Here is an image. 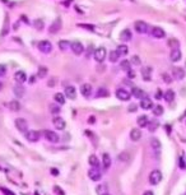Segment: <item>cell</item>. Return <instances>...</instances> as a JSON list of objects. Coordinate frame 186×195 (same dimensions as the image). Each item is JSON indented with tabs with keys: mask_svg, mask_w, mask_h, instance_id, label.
I'll return each mask as SVG.
<instances>
[{
	"mask_svg": "<svg viewBox=\"0 0 186 195\" xmlns=\"http://www.w3.org/2000/svg\"><path fill=\"white\" fill-rule=\"evenodd\" d=\"M161 180H162V172L159 170H153L149 173V182L152 185H158Z\"/></svg>",
	"mask_w": 186,
	"mask_h": 195,
	"instance_id": "1",
	"label": "cell"
},
{
	"mask_svg": "<svg viewBox=\"0 0 186 195\" xmlns=\"http://www.w3.org/2000/svg\"><path fill=\"white\" fill-rule=\"evenodd\" d=\"M134 28H135V31L138 33H140V35H144V33L149 31V26H148L144 20H137V22L134 23Z\"/></svg>",
	"mask_w": 186,
	"mask_h": 195,
	"instance_id": "2",
	"label": "cell"
},
{
	"mask_svg": "<svg viewBox=\"0 0 186 195\" xmlns=\"http://www.w3.org/2000/svg\"><path fill=\"white\" fill-rule=\"evenodd\" d=\"M39 50L41 52H44V54H50L52 51V44L50 41H46V40H44V41H40L39 42Z\"/></svg>",
	"mask_w": 186,
	"mask_h": 195,
	"instance_id": "3",
	"label": "cell"
},
{
	"mask_svg": "<svg viewBox=\"0 0 186 195\" xmlns=\"http://www.w3.org/2000/svg\"><path fill=\"white\" fill-rule=\"evenodd\" d=\"M93 56H94V60L97 63H102L105 59H106V49H105V47L96 49L94 52H93Z\"/></svg>",
	"mask_w": 186,
	"mask_h": 195,
	"instance_id": "4",
	"label": "cell"
},
{
	"mask_svg": "<svg viewBox=\"0 0 186 195\" xmlns=\"http://www.w3.org/2000/svg\"><path fill=\"white\" fill-rule=\"evenodd\" d=\"M41 138V133L37 130H28L26 133V139L31 143H36L39 142V139Z\"/></svg>",
	"mask_w": 186,
	"mask_h": 195,
	"instance_id": "5",
	"label": "cell"
},
{
	"mask_svg": "<svg viewBox=\"0 0 186 195\" xmlns=\"http://www.w3.org/2000/svg\"><path fill=\"white\" fill-rule=\"evenodd\" d=\"M88 176L92 181H100L102 179V173L98 170V167H92L89 171H88Z\"/></svg>",
	"mask_w": 186,
	"mask_h": 195,
	"instance_id": "6",
	"label": "cell"
},
{
	"mask_svg": "<svg viewBox=\"0 0 186 195\" xmlns=\"http://www.w3.org/2000/svg\"><path fill=\"white\" fill-rule=\"evenodd\" d=\"M15 126H17V129H18L20 133L26 134L28 131V122L24 120V119H22V117H19V119H17V120H15Z\"/></svg>",
	"mask_w": 186,
	"mask_h": 195,
	"instance_id": "7",
	"label": "cell"
},
{
	"mask_svg": "<svg viewBox=\"0 0 186 195\" xmlns=\"http://www.w3.org/2000/svg\"><path fill=\"white\" fill-rule=\"evenodd\" d=\"M70 50H71V51H73L75 55H82V54L84 52V46H83L82 42L74 41V42H71Z\"/></svg>",
	"mask_w": 186,
	"mask_h": 195,
	"instance_id": "8",
	"label": "cell"
},
{
	"mask_svg": "<svg viewBox=\"0 0 186 195\" xmlns=\"http://www.w3.org/2000/svg\"><path fill=\"white\" fill-rule=\"evenodd\" d=\"M44 135H45V139L50 143H57L59 142V135L55 133V131H51V130H45L44 131Z\"/></svg>",
	"mask_w": 186,
	"mask_h": 195,
	"instance_id": "9",
	"label": "cell"
},
{
	"mask_svg": "<svg viewBox=\"0 0 186 195\" xmlns=\"http://www.w3.org/2000/svg\"><path fill=\"white\" fill-rule=\"evenodd\" d=\"M130 93L124 89V88H119V89L116 91V98H119L120 101H129L130 100Z\"/></svg>",
	"mask_w": 186,
	"mask_h": 195,
	"instance_id": "10",
	"label": "cell"
},
{
	"mask_svg": "<svg viewBox=\"0 0 186 195\" xmlns=\"http://www.w3.org/2000/svg\"><path fill=\"white\" fill-rule=\"evenodd\" d=\"M92 86L89 83H84L82 84V87H80V93L83 95V97H86V98H89V97L92 96Z\"/></svg>",
	"mask_w": 186,
	"mask_h": 195,
	"instance_id": "11",
	"label": "cell"
},
{
	"mask_svg": "<svg viewBox=\"0 0 186 195\" xmlns=\"http://www.w3.org/2000/svg\"><path fill=\"white\" fill-rule=\"evenodd\" d=\"M172 75H173V78L175 79H179V80H182L185 78V70L182 69V68H180V66H176V68H173L172 69Z\"/></svg>",
	"mask_w": 186,
	"mask_h": 195,
	"instance_id": "12",
	"label": "cell"
},
{
	"mask_svg": "<svg viewBox=\"0 0 186 195\" xmlns=\"http://www.w3.org/2000/svg\"><path fill=\"white\" fill-rule=\"evenodd\" d=\"M52 124H54L55 128L59 129V130H64V129H65V126H66L65 121H64V119L60 117V116H55V117L52 119Z\"/></svg>",
	"mask_w": 186,
	"mask_h": 195,
	"instance_id": "13",
	"label": "cell"
},
{
	"mask_svg": "<svg viewBox=\"0 0 186 195\" xmlns=\"http://www.w3.org/2000/svg\"><path fill=\"white\" fill-rule=\"evenodd\" d=\"M150 35L153 36L154 39H164V37H166V32L161 27H153L150 31Z\"/></svg>",
	"mask_w": 186,
	"mask_h": 195,
	"instance_id": "14",
	"label": "cell"
},
{
	"mask_svg": "<svg viewBox=\"0 0 186 195\" xmlns=\"http://www.w3.org/2000/svg\"><path fill=\"white\" fill-rule=\"evenodd\" d=\"M65 97L66 98H70V100H75L77 98V89H75L74 86H68L65 88Z\"/></svg>",
	"mask_w": 186,
	"mask_h": 195,
	"instance_id": "15",
	"label": "cell"
},
{
	"mask_svg": "<svg viewBox=\"0 0 186 195\" xmlns=\"http://www.w3.org/2000/svg\"><path fill=\"white\" fill-rule=\"evenodd\" d=\"M60 28H61V19L60 18H56L52 22V24L50 26V28H49V32L50 33H56V32H59L60 31Z\"/></svg>",
	"mask_w": 186,
	"mask_h": 195,
	"instance_id": "16",
	"label": "cell"
},
{
	"mask_svg": "<svg viewBox=\"0 0 186 195\" xmlns=\"http://www.w3.org/2000/svg\"><path fill=\"white\" fill-rule=\"evenodd\" d=\"M181 57H182V54H181L180 49H173V50H171V54H170V59H171V61L177 63V61H180V60H181Z\"/></svg>",
	"mask_w": 186,
	"mask_h": 195,
	"instance_id": "17",
	"label": "cell"
},
{
	"mask_svg": "<svg viewBox=\"0 0 186 195\" xmlns=\"http://www.w3.org/2000/svg\"><path fill=\"white\" fill-rule=\"evenodd\" d=\"M140 107L143 110H150V108H153V102H152L150 98L144 97V98L140 100Z\"/></svg>",
	"mask_w": 186,
	"mask_h": 195,
	"instance_id": "18",
	"label": "cell"
},
{
	"mask_svg": "<svg viewBox=\"0 0 186 195\" xmlns=\"http://www.w3.org/2000/svg\"><path fill=\"white\" fill-rule=\"evenodd\" d=\"M14 78H15V80H17V83L22 84V83H24V82L27 80V74L24 73V71L19 70V71H17V73L14 74Z\"/></svg>",
	"mask_w": 186,
	"mask_h": 195,
	"instance_id": "19",
	"label": "cell"
},
{
	"mask_svg": "<svg viewBox=\"0 0 186 195\" xmlns=\"http://www.w3.org/2000/svg\"><path fill=\"white\" fill-rule=\"evenodd\" d=\"M132 37H133V35H132V31L130 29H124L121 33H120V39H121V41H124V42H129L130 40H132Z\"/></svg>",
	"mask_w": 186,
	"mask_h": 195,
	"instance_id": "20",
	"label": "cell"
},
{
	"mask_svg": "<svg viewBox=\"0 0 186 195\" xmlns=\"http://www.w3.org/2000/svg\"><path fill=\"white\" fill-rule=\"evenodd\" d=\"M132 95L135 97V98H144L145 97V93H144V91L142 89V88H138V87H134L133 89H132Z\"/></svg>",
	"mask_w": 186,
	"mask_h": 195,
	"instance_id": "21",
	"label": "cell"
},
{
	"mask_svg": "<svg viewBox=\"0 0 186 195\" xmlns=\"http://www.w3.org/2000/svg\"><path fill=\"white\" fill-rule=\"evenodd\" d=\"M150 146H152V149H153L155 153H159V152H161V148H162V146H161V142L158 140L157 138H152Z\"/></svg>",
	"mask_w": 186,
	"mask_h": 195,
	"instance_id": "22",
	"label": "cell"
},
{
	"mask_svg": "<svg viewBox=\"0 0 186 195\" xmlns=\"http://www.w3.org/2000/svg\"><path fill=\"white\" fill-rule=\"evenodd\" d=\"M140 138H142L140 129H133L132 131H130V139H132L133 142H138Z\"/></svg>",
	"mask_w": 186,
	"mask_h": 195,
	"instance_id": "23",
	"label": "cell"
},
{
	"mask_svg": "<svg viewBox=\"0 0 186 195\" xmlns=\"http://www.w3.org/2000/svg\"><path fill=\"white\" fill-rule=\"evenodd\" d=\"M54 100H55V102H56L57 105H64L65 103V95L64 93H60V92H57V93H55V96H54Z\"/></svg>",
	"mask_w": 186,
	"mask_h": 195,
	"instance_id": "24",
	"label": "cell"
},
{
	"mask_svg": "<svg viewBox=\"0 0 186 195\" xmlns=\"http://www.w3.org/2000/svg\"><path fill=\"white\" fill-rule=\"evenodd\" d=\"M142 75L143 78H144V80H150L152 78V68L150 66H145L142 69Z\"/></svg>",
	"mask_w": 186,
	"mask_h": 195,
	"instance_id": "25",
	"label": "cell"
},
{
	"mask_svg": "<svg viewBox=\"0 0 186 195\" xmlns=\"http://www.w3.org/2000/svg\"><path fill=\"white\" fill-rule=\"evenodd\" d=\"M108 95H110V93H108V91L106 89V88L101 87L96 92V98H105V97H107Z\"/></svg>",
	"mask_w": 186,
	"mask_h": 195,
	"instance_id": "26",
	"label": "cell"
},
{
	"mask_svg": "<svg viewBox=\"0 0 186 195\" xmlns=\"http://www.w3.org/2000/svg\"><path fill=\"white\" fill-rule=\"evenodd\" d=\"M57 46H59V49H60L61 51H66V50H69V49H70L71 44H70L69 41L61 40V41H59V42H57Z\"/></svg>",
	"mask_w": 186,
	"mask_h": 195,
	"instance_id": "27",
	"label": "cell"
},
{
	"mask_svg": "<svg viewBox=\"0 0 186 195\" xmlns=\"http://www.w3.org/2000/svg\"><path fill=\"white\" fill-rule=\"evenodd\" d=\"M163 98L166 100V102H168V103L173 102V100H175V92H173L172 89H168V91L163 95Z\"/></svg>",
	"mask_w": 186,
	"mask_h": 195,
	"instance_id": "28",
	"label": "cell"
},
{
	"mask_svg": "<svg viewBox=\"0 0 186 195\" xmlns=\"http://www.w3.org/2000/svg\"><path fill=\"white\" fill-rule=\"evenodd\" d=\"M102 164H103V168L107 170L111 167V157H110L107 153H105L102 156Z\"/></svg>",
	"mask_w": 186,
	"mask_h": 195,
	"instance_id": "29",
	"label": "cell"
},
{
	"mask_svg": "<svg viewBox=\"0 0 186 195\" xmlns=\"http://www.w3.org/2000/svg\"><path fill=\"white\" fill-rule=\"evenodd\" d=\"M120 57H121V56H120V54L117 52V50H113V51H111V52H110V55H108V60H110V63H116V61H119Z\"/></svg>",
	"mask_w": 186,
	"mask_h": 195,
	"instance_id": "30",
	"label": "cell"
},
{
	"mask_svg": "<svg viewBox=\"0 0 186 195\" xmlns=\"http://www.w3.org/2000/svg\"><path fill=\"white\" fill-rule=\"evenodd\" d=\"M47 73H49L47 68L42 65V66H40V68H39V70H37V77H39L40 79H42V78H45L46 75H47Z\"/></svg>",
	"mask_w": 186,
	"mask_h": 195,
	"instance_id": "31",
	"label": "cell"
},
{
	"mask_svg": "<svg viewBox=\"0 0 186 195\" xmlns=\"http://www.w3.org/2000/svg\"><path fill=\"white\" fill-rule=\"evenodd\" d=\"M137 122H138V125L140 126V128H144V126H147L148 124H149V120H148V117L145 115H143L140 117H138Z\"/></svg>",
	"mask_w": 186,
	"mask_h": 195,
	"instance_id": "32",
	"label": "cell"
},
{
	"mask_svg": "<svg viewBox=\"0 0 186 195\" xmlns=\"http://www.w3.org/2000/svg\"><path fill=\"white\" fill-rule=\"evenodd\" d=\"M88 162H89L91 167H98L100 159H98V157H97V156L92 154V156H89V159H88Z\"/></svg>",
	"mask_w": 186,
	"mask_h": 195,
	"instance_id": "33",
	"label": "cell"
},
{
	"mask_svg": "<svg viewBox=\"0 0 186 195\" xmlns=\"http://www.w3.org/2000/svg\"><path fill=\"white\" fill-rule=\"evenodd\" d=\"M120 68L125 71H129L130 69H132V63H130L129 60H122L120 63Z\"/></svg>",
	"mask_w": 186,
	"mask_h": 195,
	"instance_id": "34",
	"label": "cell"
},
{
	"mask_svg": "<svg viewBox=\"0 0 186 195\" xmlns=\"http://www.w3.org/2000/svg\"><path fill=\"white\" fill-rule=\"evenodd\" d=\"M9 108L12 110V111H19V110H20L19 101H10V102H9Z\"/></svg>",
	"mask_w": 186,
	"mask_h": 195,
	"instance_id": "35",
	"label": "cell"
},
{
	"mask_svg": "<svg viewBox=\"0 0 186 195\" xmlns=\"http://www.w3.org/2000/svg\"><path fill=\"white\" fill-rule=\"evenodd\" d=\"M50 112L54 114V115H57V114H60V105H57V103H51V105H50Z\"/></svg>",
	"mask_w": 186,
	"mask_h": 195,
	"instance_id": "36",
	"label": "cell"
},
{
	"mask_svg": "<svg viewBox=\"0 0 186 195\" xmlns=\"http://www.w3.org/2000/svg\"><path fill=\"white\" fill-rule=\"evenodd\" d=\"M167 44H168V46H170L172 50H173V49H179V46H180V42L177 41L176 39H170Z\"/></svg>",
	"mask_w": 186,
	"mask_h": 195,
	"instance_id": "37",
	"label": "cell"
},
{
	"mask_svg": "<svg viewBox=\"0 0 186 195\" xmlns=\"http://www.w3.org/2000/svg\"><path fill=\"white\" fill-rule=\"evenodd\" d=\"M129 51V49H128V46L126 45H120L119 47H117V52L120 54V56H124V55H126Z\"/></svg>",
	"mask_w": 186,
	"mask_h": 195,
	"instance_id": "38",
	"label": "cell"
},
{
	"mask_svg": "<svg viewBox=\"0 0 186 195\" xmlns=\"http://www.w3.org/2000/svg\"><path fill=\"white\" fill-rule=\"evenodd\" d=\"M152 110H153V114L155 116H161L163 114V107H162V106H159V105L153 106V108H152Z\"/></svg>",
	"mask_w": 186,
	"mask_h": 195,
	"instance_id": "39",
	"label": "cell"
},
{
	"mask_svg": "<svg viewBox=\"0 0 186 195\" xmlns=\"http://www.w3.org/2000/svg\"><path fill=\"white\" fill-rule=\"evenodd\" d=\"M33 26H35L36 29L41 31V29L44 28V26H45V24H44V20H42V19H36L35 22H33Z\"/></svg>",
	"mask_w": 186,
	"mask_h": 195,
	"instance_id": "40",
	"label": "cell"
},
{
	"mask_svg": "<svg viewBox=\"0 0 186 195\" xmlns=\"http://www.w3.org/2000/svg\"><path fill=\"white\" fill-rule=\"evenodd\" d=\"M14 93L17 97H22L24 95V88H22L20 86H17V87H14Z\"/></svg>",
	"mask_w": 186,
	"mask_h": 195,
	"instance_id": "41",
	"label": "cell"
},
{
	"mask_svg": "<svg viewBox=\"0 0 186 195\" xmlns=\"http://www.w3.org/2000/svg\"><path fill=\"white\" fill-rule=\"evenodd\" d=\"M106 185H98L96 188V190H97V194L98 195H103V194H106Z\"/></svg>",
	"mask_w": 186,
	"mask_h": 195,
	"instance_id": "42",
	"label": "cell"
},
{
	"mask_svg": "<svg viewBox=\"0 0 186 195\" xmlns=\"http://www.w3.org/2000/svg\"><path fill=\"white\" fill-rule=\"evenodd\" d=\"M132 63L135 65H139L140 64V59H139V56H137V55H134V56L132 57Z\"/></svg>",
	"mask_w": 186,
	"mask_h": 195,
	"instance_id": "43",
	"label": "cell"
},
{
	"mask_svg": "<svg viewBox=\"0 0 186 195\" xmlns=\"http://www.w3.org/2000/svg\"><path fill=\"white\" fill-rule=\"evenodd\" d=\"M5 74H7V68H5V65L0 64V77H4Z\"/></svg>",
	"mask_w": 186,
	"mask_h": 195,
	"instance_id": "44",
	"label": "cell"
},
{
	"mask_svg": "<svg viewBox=\"0 0 186 195\" xmlns=\"http://www.w3.org/2000/svg\"><path fill=\"white\" fill-rule=\"evenodd\" d=\"M56 80H57V79H56V77H52L51 79H50V80H49V83H47V86H49V87H54V86H55V84H56Z\"/></svg>",
	"mask_w": 186,
	"mask_h": 195,
	"instance_id": "45",
	"label": "cell"
},
{
	"mask_svg": "<svg viewBox=\"0 0 186 195\" xmlns=\"http://www.w3.org/2000/svg\"><path fill=\"white\" fill-rule=\"evenodd\" d=\"M78 26L82 27V28H86V29H88V31H93V29H94V27L89 26V24H78Z\"/></svg>",
	"mask_w": 186,
	"mask_h": 195,
	"instance_id": "46",
	"label": "cell"
},
{
	"mask_svg": "<svg viewBox=\"0 0 186 195\" xmlns=\"http://www.w3.org/2000/svg\"><path fill=\"white\" fill-rule=\"evenodd\" d=\"M162 78H163V80L166 83H171L172 82V79L170 78V75H168V74H162Z\"/></svg>",
	"mask_w": 186,
	"mask_h": 195,
	"instance_id": "47",
	"label": "cell"
},
{
	"mask_svg": "<svg viewBox=\"0 0 186 195\" xmlns=\"http://www.w3.org/2000/svg\"><path fill=\"white\" fill-rule=\"evenodd\" d=\"M148 125H149V124H148ZM157 126H158L157 122H152V124L149 125V130H150V131H154L155 129H157Z\"/></svg>",
	"mask_w": 186,
	"mask_h": 195,
	"instance_id": "48",
	"label": "cell"
},
{
	"mask_svg": "<svg viewBox=\"0 0 186 195\" xmlns=\"http://www.w3.org/2000/svg\"><path fill=\"white\" fill-rule=\"evenodd\" d=\"M1 191H3L4 194H5V195H14L13 193H12V191H9V190H8V189H5V188H1Z\"/></svg>",
	"mask_w": 186,
	"mask_h": 195,
	"instance_id": "49",
	"label": "cell"
},
{
	"mask_svg": "<svg viewBox=\"0 0 186 195\" xmlns=\"http://www.w3.org/2000/svg\"><path fill=\"white\" fill-rule=\"evenodd\" d=\"M128 77H129L130 79H133V78H135V73H134V71H133L132 69H130V70L128 71Z\"/></svg>",
	"mask_w": 186,
	"mask_h": 195,
	"instance_id": "50",
	"label": "cell"
},
{
	"mask_svg": "<svg viewBox=\"0 0 186 195\" xmlns=\"http://www.w3.org/2000/svg\"><path fill=\"white\" fill-rule=\"evenodd\" d=\"M155 98H157V100H161V98H162V92H161L159 89L155 92Z\"/></svg>",
	"mask_w": 186,
	"mask_h": 195,
	"instance_id": "51",
	"label": "cell"
},
{
	"mask_svg": "<svg viewBox=\"0 0 186 195\" xmlns=\"http://www.w3.org/2000/svg\"><path fill=\"white\" fill-rule=\"evenodd\" d=\"M55 190H56V194H60V195H64V191H61V189L59 186H55Z\"/></svg>",
	"mask_w": 186,
	"mask_h": 195,
	"instance_id": "52",
	"label": "cell"
},
{
	"mask_svg": "<svg viewBox=\"0 0 186 195\" xmlns=\"http://www.w3.org/2000/svg\"><path fill=\"white\" fill-rule=\"evenodd\" d=\"M129 111H130V112H135V111H137V106H135V105H132V106L129 107Z\"/></svg>",
	"mask_w": 186,
	"mask_h": 195,
	"instance_id": "53",
	"label": "cell"
},
{
	"mask_svg": "<svg viewBox=\"0 0 186 195\" xmlns=\"http://www.w3.org/2000/svg\"><path fill=\"white\" fill-rule=\"evenodd\" d=\"M93 52V47H92V46H89V49H88V51H87V54H86V56L87 57H89V55Z\"/></svg>",
	"mask_w": 186,
	"mask_h": 195,
	"instance_id": "54",
	"label": "cell"
},
{
	"mask_svg": "<svg viewBox=\"0 0 186 195\" xmlns=\"http://www.w3.org/2000/svg\"><path fill=\"white\" fill-rule=\"evenodd\" d=\"M94 121H96V117L94 116H89V119H88V122H89V124H94Z\"/></svg>",
	"mask_w": 186,
	"mask_h": 195,
	"instance_id": "55",
	"label": "cell"
},
{
	"mask_svg": "<svg viewBox=\"0 0 186 195\" xmlns=\"http://www.w3.org/2000/svg\"><path fill=\"white\" fill-rule=\"evenodd\" d=\"M51 173H52V175H55V176H56L57 173H59V171H57L56 168H51Z\"/></svg>",
	"mask_w": 186,
	"mask_h": 195,
	"instance_id": "56",
	"label": "cell"
},
{
	"mask_svg": "<svg viewBox=\"0 0 186 195\" xmlns=\"http://www.w3.org/2000/svg\"><path fill=\"white\" fill-rule=\"evenodd\" d=\"M143 195H154V194H153V193H152V191H150V190H148V191H145V193H144V194H143Z\"/></svg>",
	"mask_w": 186,
	"mask_h": 195,
	"instance_id": "57",
	"label": "cell"
},
{
	"mask_svg": "<svg viewBox=\"0 0 186 195\" xmlns=\"http://www.w3.org/2000/svg\"><path fill=\"white\" fill-rule=\"evenodd\" d=\"M1 87H3V84H1V83H0V89H1Z\"/></svg>",
	"mask_w": 186,
	"mask_h": 195,
	"instance_id": "58",
	"label": "cell"
},
{
	"mask_svg": "<svg viewBox=\"0 0 186 195\" xmlns=\"http://www.w3.org/2000/svg\"><path fill=\"white\" fill-rule=\"evenodd\" d=\"M103 195H110V194H107V193H106V194H103Z\"/></svg>",
	"mask_w": 186,
	"mask_h": 195,
	"instance_id": "59",
	"label": "cell"
},
{
	"mask_svg": "<svg viewBox=\"0 0 186 195\" xmlns=\"http://www.w3.org/2000/svg\"><path fill=\"white\" fill-rule=\"evenodd\" d=\"M0 170H1V167H0Z\"/></svg>",
	"mask_w": 186,
	"mask_h": 195,
	"instance_id": "60",
	"label": "cell"
}]
</instances>
